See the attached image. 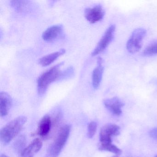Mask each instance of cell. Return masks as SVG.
Listing matches in <instances>:
<instances>
[{
  "mask_svg": "<svg viewBox=\"0 0 157 157\" xmlns=\"http://www.w3.org/2000/svg\"><path fill=\"white\" fill-rule=\"evenodd\" d=\"M27 121L25 116H20L12 120L0 131V139L3 146L9 144L21 132Z\"/></svg>",
  "mask_w": 157,
  "mask_h": 157,
  "instance_id": "6da1fadb",
  "label": "cell"
},
{
  "mask_svg": "<svg viewBox=\"0 0 157 157\" xmlns=\"http://www.w3.org/2000/svg\"><path fill=\"white\" fill-rule=\"evenodd\" d=\"M64 62H61L52 67L44 72L37 80V90L38 94L42 95L45 93L48 86L59 78H61L62 73L60 67Z\"/></svg>",
  "mask_w": 157,
  "mask_h": 157,
  "instance_id": "7a4b0ae2",
  "label": "cell"
},
{
  "mask_svg": "<svg viewBox=\"0 0 157 157\" xmlns=\"http://www.w3.org/2000/svg\"><path fill=\"white\" fill-rule=\"evenodd\" d=\"M71 126L66 124L60 128L54 141L48 147L46 157H58L69 136Z\"/></svg>",
  "mask_w": 157,
  "mask_h": 157,
  "instance_id": "3957f363",
  "label": "cell"
},
{
  "mask_svg": "<svg viewBox=\"0 0 157 157\" xmlns=\"http://www.w3.org/2000/svg\"><path fill=\"white\" fill-rule=\"evenodd\" d=\"M146 35V31L143 28H137L133 31L127 42L126 48L128 52L135 54L140 50Z\"/></svg>",
  "mask_w": 157,
  "mask_h": 157,
  "instance_id": "277c9868",
  "label": "cell"
},
{
  "mask_svg": "<svg viewBox=\"0 0 157 157\" xmlns=\"http://www.w3.org/2000/svg\"><path fill=\"white\" fill-rule=\"evenodd\" d=\"M120 133V127L115 124H108L101 128L100 133L101 145L112 144V137Z\"/></svg>",
  "mask_w": 157,
  "mask_h": 157,
  "instance_id": "5b68a950",
  "label": "cell"
},
{
  "mask_svg": "<svg viewBox=\"0 0 157 157\" xmlns=\"http://www.w3.org/2000/svg\"><path fill=\"white\" fill-rule=\"evenodd\" d=\"M115 28V25H112L106 29L102 37L97 44L95 49L92 53L93 56L99 55L106 49L113 38Z\"/></svg>",
  "mask_w": 157,
  "mask_h": 157,
  "instance_id": "8992f818",
  "label": "cell"
},
{
  "mask_svg": "<svg viewBox=\"0 0 157 157\" xmlns=\"http://www.w3.org/2000/svg\"><path fill=\"white\" fill-rule=\"evenodd\" d=\"M84 15L86 20L92 24L101 21L105 15V11L101 5H97L86 9Z\"/></svg>",
  "mask_w": 157,
  "mask_h": 157,
  "instance_id": "52a82bcc",
  "label": "cell"
},
{
  "mask_svg": "<svg viewBox=\"0 0 157 157\" xmlns=\"http://www.w3.org/2000/svg\"><path fill=\"white\" fill-rule=\"evenodd\" d=\"M105 107L114 115L119 116L122 114V108L124 104L120 99L117 97L104 100Z\"/></svg>",
  "mask_w": 157,
  "mask_h": 157,
  "instance_id": "ba28073f",
  "label": "cell"
},
{
  "mask_svg": "<svg viewBox=\"0 0 157 157\" xmlns=\"http://www.w3.org/2000/svg\"><path fill=\"white\" fill-rule=\"evenodd\" d=\"M63 31V27L62 25H53L44 32L42 35V38L46 42L54 41L61 36Z\"/></svg>",
  "mask_w": 157,
  "mask_h": 157,
  "instance_id": "9c48e42d",
  "label": "cell"
},
{
  "mask_svg": "<svg viewBox=\"0 0 157 157\" xmlns=\"http://www.w3.org/2000/svg\"><path fill=\"white\" fill-rule=\"evenodd\" d=\"M52 121L48 115L44 116L38 124L37 134L42 137L46 136L49 134L52 128Z\"/></svg>",
  "mask_w": 157,
  "mask_h": 157,
  "instance_id": "30bf717a",
  "label": "cell"
},
{
  "mask_svg": "<svg viewBox=\"0 0 157 157\" xmlns=\"http://www.w3.org/2000/svg\"><path fill=\"white\" fill-rule=\"evenodd\" d=\"M102 59L101 57L97 59V67L94 70L92 73V84L95 89L99 88L102 78L104 67L102 65Z\"/></svg>",
  "mask_w": 157,
  "mask_h": 157,
  "instance_id": "8fae6325",
  "label": "cell"
},
{
  "mask_svg": "<svg viewBox=\"0 0 157 157\" xmlns=\"http://www.w3.org/2000/svg\"><path fill=\"white\" fill-rule=\"evenodd\" d=\"M43 147V142L39 139L34 140L31 144L25 148L21 153L22 157H34Z\"/></svg>",
  "mask_w": 157,
  "mask_h": 157,
  "instance_id": "7c38bea8",
  "label": "cell"
},
{
  "mask_svg": "<svg viewBox=\"0 0 157 157\" xmlns=\"http://www.w3.org/2000/svg\"><path fill=\"white\" fill-rule=\"evenodd\" d=\"M12 100L11 97L6 92L0 94V115L2 117L8 114L9 110L11 106Z\"/></svg>",
  "mask_w": 157,
  "mask_h": 157,
  "instance_id": "4fadbf2b",
  "label": "cell"
},
{
  "mask_svg": "<svg viewBox=\"0 0 157 157\" xmlns=\"http://www.w3.org/2000/svg\"><path fill=\"white\" fill-rule=\"evenodd\" d=\"M65 52H66V51L65 49H60L59 51L52 53V54H49V55L41 58L39 59L38 62H39V64L43 67H47V66H49L50 64L53 63L55 60H56L58 58L62 55H64Z\"/></svg>",
  "mask_w": 157,
  "mask_h": 157,
  "instance_id": "5bb4252c",
  "label": "cell"
},
{
  "mask_svg": "<svg viewBox=\"0 0 157 157\" xmlns=\"http://www.w3.org/2000/svg\"><path fill=\"white\" fill-rule=\"evenodd\" d=\"M11 5L19 12H24L29 9V2L27 1H11Z\"/></svg>",
  "mask_w": 157,
  "mask_h": 157,
  "instance_id": "9a60e30c",
  "label": "cell"
},
{
  "mask_svg": "<svg viewBox=\"0 0 157 157\" xmlns=\"http://www.w3.org/2000/svg\"><path fill=\"white\" fill-rule=\"evenodd\" d=\"M26 144V138L25 136H21L16 140L13 144L14 149L17 152L21 154L24 150L25 149V146Z\"/></svg>",
  "mask_w": 157,
  "mask_h": 157,
  "instance_id": "2e32d148",
  "label": "cell"
},
{
  "mask_svg": "<svg viewBox=\"0 0 157 157\" xmlns=\"http://www.w3.org/2000/svg\"><path fill=\"white\" fill-rule=\"evenodd\" d=\"M99 149L101 151H110L114 153L115 155L119 156L122 153V150L118 148L115 145H113V143L107 145H100Z\"/></svg>",
  "mask_w": 157,
  "mask_h": 157,
  "instance_id": "e0dca14e",
  "label": "cell"
},
{
  "mask_svg": "<svg viewBox=\"0 0 157 157\" xmlns=\"http://www.w3.org/2000/svg\"><path fill=\"white\" fill-rule=\"evenodd\" d=\"M142 55L144 56L157 55V43L151 44L147 47L142 52Z\"/></svg>",
  "mask_w": 157,
  "mask_h": 157,
  "instance_id": "ac0fdd59",
  "label": "cell"
},
{
  "mask_svg": "<svg viewBox=\"0 0 157 157\" xmlns=\"http://www.w3.org/2000/svg\"><path fill=\"white\" fill-rule=\"evenodd\" d=\"M97 124L94 121H92L89 124L88 127V135L89 138L93 137L97 130Z\"/></svg>",
  "mask_w": 157,
  "mask_h": 157,
  "instance_id": "d6986e66",
  "label": "cell"
},
{
  "mask_svg": "<svg viewBox=\"0 0 157 157\" xmlns=\"http://www.w3.org/2000/svg\"><path fill=\"white\" fill-rule=\"evenodd\" d=\"M149 136L151 138L157 141V128H154L150 131Z\"/></svg>",
  "mask_w": 157,
  "mask_h": 157,
  "instance_id": "ffe728a7",
  "label": "cell"
},
{
  "mask_svg": "<svg viewBox=\"0 0 157 157\" xmlns=\"http://www.w3.org/2000/svg\"><path fill=\"white\" fill-rule=\"evenodd\" d=\"M1 157H8V156H7V155H5V154H2Z\"/></svg>",
  "mask_w": 157,
  "mask_h": 157,
  "instance_id": "44dd1931",
  "label": "cell"
},
{
  "mask_svg": "<svg viewBox=\"0 0 157 157\" xmlns=\"http://www.w3.org/2000/svg\"><path fill=\"white\" fill-rule=\"evenodd\" d=\"M112 157H119V156H117V155H114Z\"/></svg>",
  "mask_w": 157,
  "mask_h": 157,
  "instance_id": "7402d4cb",
  "label": "cell"
},
{
  "mask_svg": "<svg viewBox=\"0 0 157 157\" xmlns=\"http://www.w3.org/2000/svg\"><path fill=\"white\" fill-rule=\"evenodd\" d=\"M155 157H157V155H156V156H155Z\"/></svg>",
  "mask_w": 157,
  "mask_h": 157,
  "instance_id": "603a6c76",
  "label": "cell"
}]
</instances>
